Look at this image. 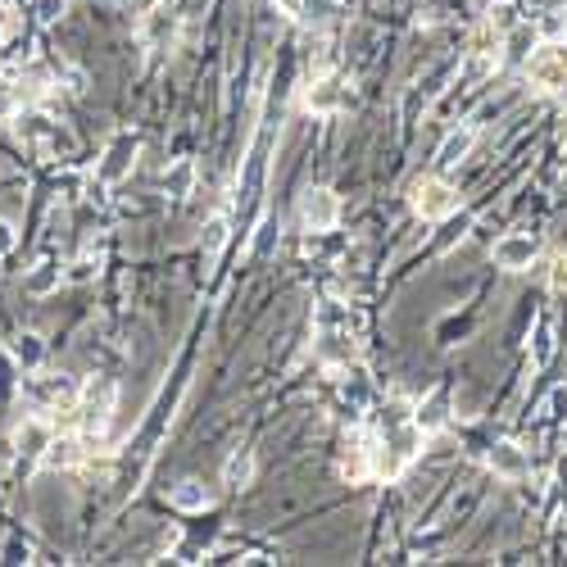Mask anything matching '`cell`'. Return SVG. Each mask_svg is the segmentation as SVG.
I'll use <instances>...</instances> for the list:
<instances>
[{"label": "cell", "instance_id": "cell-1", "mask_svg": "<svg viewBox=\"0 0 567 567\" xmlns=\"http://www.w3.org/2000/svg\"><path fill=\"white\" fill-rule=\"evenodd\" d=\"M114 400H118V386L109 382V377L87 382L78 391V404H73V431H78L82 440H96L100 431L109 427V418H114Z\"/></svg>", "mask_w": 567, "mask_h": 567}, {"label": "cell", "instance_id": "cell-2", "mask_svg": "<svg viewBox=\"0 0 567 567\" xmlns=\"http://www.w3.org/2000/svg\"><path fill=\"white\" fill-rule=\"evenodd\" d=\"M409 205L422 223H440V218H450L454 209H459V191H454L445 177H422V182H413Z\"/></svg>", "mask_w": 567, "mask_h": 567}, {"label": "cell", "instance_id": "cell-3", "mask_svg": "<svg viewBox=\"0 0 567 567\" xmlns=\"http://www.w3.org/2000/svg\"><path fill=\"white\" fill-rule=\"evenodd\" d=\"M14 132H19V141L32 150H69L73 146V137L59 128L46 109H23V114H14Z\"/></svg>", "mask_w": 567, "mask_h": 567}, {"label": "cell", "instance_id": "cell-4", "mask_svg": "<svg viewBox=\"0 0 567 567\" xmlns=\"http://www.w3.org/2000/svg\"><path fill=\"white\" fill-rule=\"evenodd\" d=\"M137 155H141V132H114L105 146V155H100V186H118L123 177H132V168H137Z\"/></svg>", "mask_w": 567, "mask_h": 567}, {"label": "cell", "instance_id": "cell-5", "mask_svg": "<svg viewBox=\"0 0 567 567\" xmlns=\"http://www.w3.org/2000/svg\"><path fill=\"white\" fill-rule=\"evenodd\" d=\"M300 100H304V109H309V114L332 118V114H341V109L354 105V91H350V82H345L341 73H323V78H313L309 87H304Z\"/></svg>", "mask_w": 567, "mask_h": 567}, {"label": "cell", "instance_id": "cell-6", "mask_svg": "<svg viewBox=\"0 0 567 567\" xmlns=\"http://www.w3.org/2000/svg\"><path fill=\"white\" fill-rule=\"evenodd\" d=\"M295 218H300L304 232H332L341 223V200H336L332 186H309L295 205Z\"/></svg>", "mask_w": 567, "mask_h": 567}, {"label": "cell", "instance_id": "cell-7", "mask_svg": "<svg viewBox=\"0 0 567 567\" xmlns=\"http://www.w3.org/2000/svg\"><path fill=\"white\" fill-rule=\"evenodd\" d=\"M527 78H531V87H540V91H563L567 87V46L545 41L540 50H531Z\"/></svg>", "mask_w": 567, "mask_h": 567}, {"label": "cell", "instance_id": "cell-8", "mask_svg": "<svg viewBox=\"0 0 567 567\" xmlns=\"http://www.w3.org/2000/svg\"><path fill=\"white\" fill-rule=\"evenodd\" d=\"M490 255H495V268H504V273H527L540 259V241L531 232H504L490 245Z\"/></svg>", "mask_w": 567, "mask_h": 567}, {"label": "cell", "instance_id": "cell-9", "mask_svg": "<svg viewBox=\"0 0 567 567\" xmlns=\"http://www.w3.org/2000/svg\"><path fill=\"white\" fill-rule=\"evenodd\" d=\"M486 468L495 472L499 481H527L531 477V454L522 450L518 440H495L486 454Z\"/></svg>", "mask_w": 567, "mask_h": 567}, {"label": "cell", "instance_id": "cell-10", "mask_svg": "<svg viewBox=\"0 0 567 567\" xmlns=\"http://www.w3.org/2000/svg\"><path fill=\"white\" fill-rule=\"evenodd\" d=\"M78 391H82V386L73 382V377H64V372H59V377H32V382H28L32 400L50 404V409H73V404H78Z\"/></svg>", "mask_w": 567, "mask_h": 567}, {"label": "cell", "instance_id": "cell-11", "mask_svg": "<svg viewBox=\"0 0 567 567\" xmlns=\"http://www.w3.org/2000/svg\"><path fill=\"white\" fill-rule=\"evenodd\" d=\"M450 422V386H440V391H431L427 400L418 404V413H413V427L422 431V436H436L440 427Z\"/></svg>", "mask_w": 567, "mask_h": 567}, {"label": "cell", "instance_id": "cell-12", "mask_svg": "<svg viewBox=\"0 0 567 567\" xmlns=\"http://www.w3.org/2000/svg\"><path fill=\"white\" fill-rule=\"evenodd\" d=\"M50 440H55V427H50L46 418H37V413H32V418L19 427V440H14V445H19V459L41 463V454H46Z\"/></svg>", "mask_w": 567, "mask_h": 567}, {"label": "cell", "instance_id": "cell-13", "mask_svg": "<svg viewBox=\"0 0 567 567\" xmlns=\"http://www.w3.org/2000/svg\"><path fill=\"white\" fill-rule=\"evenodd\" d=\"M472 146H477V128H454L450 137L440 141V150H436V164H440V168H459L463 159L472 155Z\"/></svg>", "mask_w": 567, "mask_h": 567}, {"label": "cell", "instance_id": "cell-14", "mask_svg": "<svg viewBox=\"0 0 567 567\" xmlns=\"http://www.w3.org/2000/svg\"><path fill=\"white\" fill-rule=\"evenodd\" d=\"M209 504H214V490H209L200 477H186V481H177V486H173V509H182V513H205Z\"/></svg>", "mask_w": 567, "mask_h": 567}, {"label": "cell", "instance_id": "cell-15", "mask_svg": "<svg viewBox=\"0 0 567 567\" xmlns=\"http://www.w3.org/2000/svg\"><path fill=\"white\" fill-rule=\"evenodd\" d=\"M10 359L19 363L23 372H41V363H46V341H41L37 332H14Z\"/></svg>", "mask_w": 567, "mask_h": 567}, {"label": "cell", "instance_id": "cell-16", "mask_svg": "<svg viewBox=\"0 0 567 567\" xmlns=\"http://www.w3.org/2000/svg\"><path fill=\"white\" fill-rule=\"evenodd\" d=\"M59 282H64V268H59L55 259H37V264L23 273V291L28 295H55Z\"/></svg>", "mask_w": 567, "mask_h": 567}, {"label": "cell", "instance_id": "cell-17", "mask_svg": "<svg viewBox=\"0 0 567 567\" xmlns=\"http://www.w3.org/2000/svg\"><path fill=\"white\" fill-rule=\"evenodd\" d=\"M173 28H177V14L168 10V5H155V10H146V19H141V41H146V46H168Z\"/></svg>", "mask_w": 567, "mask_h": 567}, {"label": "cell", "instance_id": "cell-18", "mask_svg": "<svg viewBox=\"0 0 567 567\" xmlns=\"http://www.w3.org/2000/svg\"><path fill=\"white\" fill-rule=\"evenodd\" d=\"M82 459H87V454H82L78 436H55L46 445V454H41V468H78Z\"/></svg>", "mask_w": 567, "mask_h": 567}, {"label": "cell", "instance_id": "cell-19", "mask_svg": "<svg viewBox=\"0 0 567 567\" xmlns=\"http://www.w3.org/2000/svg\"><path fill=\"white\" fill-rule=\"evenodd\" d=\"M196 191V159H173L164 173V196L168 200H186Z\"/></svg>", "mask_w": 567, "mask_h": 567}, {"label": "cell", "instance_id": "cell-20", "mask_svg": "<svg viewBox=\"0 0 567 567\" xmlns=\"http://www.w3.org/2000/svg\"><path fill=\"white\" fill-rule=\"evenodd\" d=\"M255 481V454L250 450H236L232 459L223 463V486L227 490H241V486H250Z\"/></svg>", "mask_w": 567, "mask_h": 567}, {"label": "cell", "instance_id": "cell-21", "mask_svg": "<svg viewBox=\"0 0 567 567\" xmlns=\"http://www.w3.org/2000/svg\"><path fill=\"white\" fill-rule=\"evenodd\" d=\"M536 37L567 46V5H549V10L540 14V19H536Z\"/></svg>", "mask_w": 567, "mask_h": 567}, {"label": "cell", "instance_id": "cell-22", "mask_svg": "<svg viewBox=\"0 0 567 567\" xmlns=\"http://www.w3.org/2000/svg\"><path fill=\"white\" fill-rule=\"evenodd\" d=\"M227 232H232L227 214H214V218H209L205 232H200V250H205V259H218V250L227 245Z\"/></svg>", "mask_w": 567, "mask_h": 567}, {"label": "cell", "instance_id": "cell-23", "mask_svg": "<svg viewBox=\"0 0 567 567\" xmlns=\"http://www.w3.org/2000/svg\"><path fill=\"white\" fill-rule=\"evenodd\" d=\"M549 359H554V323H549V318H540L536 336H531V363H536V368H545Z\"/></svg>", "mask_w": 567, "mask_h": 567}, {"label": "cell", "instance_id": "cell-24", "mask_svg": "<svg viewBox=\"0 0 567 567\" xmlns=\"http://www.w3.org/2000/svg\"><path fill=\"white\" fill-rule=\"evenodd\" d=\"M318 354H323L327 363H341V359H354V341L345 332H323V341H318Z\"/></svg>", "mask_w": 567, "mask_h": 567}, {"label": "cell", "instance_id": "cell-25", "mask_svg": "<svg viewBox=\"0 0 567 567\" xmlns=\"http://www.w3.org/2000/svg\"><path fill=\"white\" fill-rule=\"evenodd\" d=\"M486 28H495L499 37H504V32H513V28H518V0H499V5H490V14H486Z\"/></svg>", "mask_w": 567, "mask_h": 567}, {"label": "cell", "instance_id": "cell-26", "mask_svg": "<svg viewBox=\"0 0 567 567\" xmlns=\"http://www.w3.org/2000/svg\"><path fill=\"white\" fill-rule=\"evenodd\" d=\"M0 563H32V545L23 536H5L0 540Z\"/></svg>", "mask_w": 567, "mask_h": 567}, {"label": "cell", "instance_id": "cell-27", "mask_svg": "<svg viewBox=\"0 0 567 567\" xmlns=\"http://www.w3.org/2000/svg\"><path fill=\"white\" fill-rule=\"evenodd\" d=\"M64 10H69V0H32L37 23H59V19H64Z\"/></svg>", "mask_w": 567, "mask_h": 567}, {"label": "cell", "instance_id": "cell-28", "mask_svg": "<svg viewBox=\"0 0 567 567\" xmlns=\"http://www.w3.org/2000/svg\"><path fill=\"white\" fill-rule=\"evenodd\" d=\"M549 291H554V295H567V250L549 259Z\"/></svg>", "mask_w": 567, "mask_h": 567}, {"label": "cell", "instance_id": "cell-29", "mask_svg": "<svg viewBox=\"0 0 567 567\" xmlns=\"http://www.w3.org/2000/svg\"><path fill=\"white\" fill-rule=\"evenodd\" d=\"M277 10L291 14V19H313V10H318V0H277Z\"/></svg>", "mask_w": 567, "mask_h": 567}, {"label": "cell", "instance_id": "cell-30", "mask_svg": "<svg viewBox=\"0 0 567 567\" xmlns=\"http://www.w3.org/2000/svg\"><path fill=\"white\" fill-rule=\"evenodd\" d=\"M14 245H19V232H14V223H5V218H0V259H10Z\"/></svg>", "mask_w": 567, "mask_h": 567}, {"label": "cell", "instance_id": "cell-31", "mask_svg": "<svg viewBox=\"0 0 567 567\" xmlns=\"http://www.w3.org/2000/svg\"><path fill=\"white\" fill-rule=\"evenodd\" d=\"M91 273H96V264H91V259H78V264H73V282H91Z\"/></svg>", "mask_w": 567, "mask_h": 567}, {"label": "cell", "instance_id": "cell-32", "mask_svg": "<svg viewBox=\"0 0 567 567\" xmlns=\"http://www.w3.org/2000/svg\"><path fill=\"white\" fill-rule=\"evenodd\" d=\"M5 5H23V0H5Z\"/></svg>", "mask_w": 567, "mask_h": 567}, {"label": "cell", "instance_id": "cell-33", "mask_svg": "<svg viewBox=\"0 0 567 567\" xmlns=\"http://www.w3.org/2000/svg\"><path fill=\"white\" fill-rule=\"evenodd\" d=\"M0 41H5V32H0Z\"/></svg>", "mask_w": 567, "mask_h": 567}]
</instances>
